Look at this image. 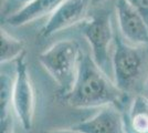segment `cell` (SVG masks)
Wrapping results in <instances>:
<instances>
[{"label": "cell", "instance_id": "obj_7", "mask_svg": "<svg viewBox=\"0 0 148 133\" xmlns=\"http://www.w3.org/2000/svg\"><path fill=\"white\" fill-rule=\"evenodd\" d=\"M116 17L124 40L133 45L148 44V25L127 0H116Z\"/></svg>", "mask_w": 148, "mask_h": 133}, {"label": "cell", "instance_id": "obj_12", "mask_svg": "<svg viewBox=\"0 0 148 133\" xmlns=\"http://www.w3.org/2000/svg\"><path fill=\"white\" fill-rule=\"evenodd\" d=\"M14 73L11 74L10 71H7L5 68H1L0 76V116H5L11 113L12 109V90L14 82Z\"/></svg>", "mask_w": 148, "mask_h": 133}, {"label": "cell", "instance_id": "obj_5", "mask_svg": "<svg viewBox=\"0 0 148 133\" xmlns=\"http://www.w3.org/2000/svg\"><path fill=\"white\" fill-rule=\"evenodd\" d=\"M14 69L16 76L12 90L13 112L22 127L25 131H30L34 120L36 94L25 62V52L14 61Z\"/></svg>", "mask_w": 148, "mask_h": 133}, {"label": "cell", "instance_id": "obj_4", "mask_svg": "<svg viewBox=\"0 0 148 133\" xmlns=\"http://www.w3.org/2000/svg\"><path fill=\"white\" fill-rule=\"evenodd\" d=\"M81 33L91 45L92 59L107 76H113L114 32L110 14L97 13L82 25Z\"/></svg>", "mask_w": 148, "mask_h": 133}, {"label": "cell", "instance_id": "obj_1", "mask_svg": "<svg viewBox=\"0 0 148 133\" xmlns=\"http://www.w3.org/2000/svg\"><path fill=\"white\" fill-rule=\"evenodd\" d=\"M122 94L123 92L95 64L92 57L84 54L73 88L65 95V99L75 109L104 108L115 105Z\"/></svg>", "mask_w": 148, "mask_h": 133}, {"label": "cell", "instance_id": "obj_11", "mask_svg": "<svg viewBox=\"0 0 148 133\" xmlns=\"http://www.w3.org/2000/svg\"><path fill=\"white\" fill-rule=\"evenodd\" d=\"M25 52V42L9 34L1 28L0 32V61L6 64L10 61H16Z\"/></svg>", "mask_w": 148, "mask_h": 133}, {"label": "cell", "instance_id": "obj_8", "mask_svg": "<svg viewBox=\"0 0 148 133\" xmlns=\"http://www.w3.org/2000/svg\"><path fill=\"white\" fill-rule=\"evenodd\" d=\"M127 127L122 112L115 105L101 108L90 119L72 125L82 133H128Z\"/></svg>", "mask_w": 148, "mask_h": 133}, {"label": "cell", "instance_id": "obj_17", "mask_svg": "<svg viewBox=\"0 0 148 133\" xmlns=\"http://www.w3.org/2000/svg\"><path fill=\"white\" fill-rule=\"evenodd\" d=\"M104 0H91V2H92L93 6H95V5H99L101 2H103Z\"/></svg>", "mask_w": 148, "mask_h": 133}, {"label": "cell", "instance_id": "obj_6", "mask_svg": "<svg viewBox=\"0 0 148 133\" xmlns=\"http://www.w3.org/2000/svg\"><path fill=\"white\" fill-rule=\"evenodd\" d=\"M91 5V0H64L48 18L41 29V34L43 37H50L83 21Z\"/></svg>", "mask_w": 148, "mask_h": 133}, {"label": "cell", "instance_id": "obj_3", "mask_svg": "<svg viewBox=\"0 0 148 133\" xmlns=\"http://www.w3.org/2000/svg\"><path fill=\"white\" fill-rule=\"evenodd\" d=\"M113 81L123 93L135 90L145 70V58L137 45L115 37L113 50Z\"/></svg>", "mask_w": 148, "mask_h": 133}, {"label": "cell", "instance_id": "obj_18", "mask_svg": "<svg viewBox=\"0 0 148 133\" xmlns=\"http://www.w3.org/2000/svg\"><path fill=\"white\" fill-rule=\"evenodd\" d=\"M30 1H32V0H19V2H20V3H22L23 6H25V5H27L28 2H30Z\"/></svg>", "mask_w": 148, "mask_h": 133}, {"label": "cell", "instance_id": "obj_16", "mask_svg": "<svg viewBox=\"0 0 148 133\" xmlns=\"http://www.w3.org/2000/svg\"><path fill=\"white\" fill-rule=\"evenodd\" d=\"M144 89H145V92L148 94V76L146 78V80H145V83H144Z\"/></svg>", "mask_w": 148, "mask_h": 133}, {"label": "cell", "instance_id": "obj_13", "mask_svg": "<svg viewBox=\"0 0 148 133\" xmlns=\"http://www.w3.org/2000/svg\"><path fill=\"white\" fill-rule=\"evenodd\" d=\"M148 25V0H127Z\"/></svg>", "mask_w": 148, "mask_h": 133}, {"label": "cell", "instance_id": "obj_2", "mask_svg": "<svg viewBox=\"0 0 148 133\" xmlns=\"http://www.w3.org/2000/svg\"><path fill=\"white\" fill-rule=\"evenodd\" d=\"M80 44L75 40H61L39 54V62L59 85L61 93L66 95L76 80L83 58Z\"/></svg>", "mask_w": 148, "mask_h": 133}, {"label": "cell", "instance_id": "obj_9", "mask_svg": "<svg viewBox=\"0 0 148 133\" xmlns=\"http://www.w3.org/2000/svg\"><path fill=\"white\" fill-rule=\"evenodd\" d=\"M64 0H32L11 14L7 22L11 27L28 25L43 17H50Z\"/></svg>", "mask_w": 148, "mask_h": 133}, {"label": "cell", "instance_id": "obj_10", "mask_svg": "<svg viewBox=\"0 0 148 133\" xmlns=\"http://www.w3.org/2000/svg\"><path fill=\"white\" fill-rule=\"evenodd\" d=\"M128 125L134 133H148V98L137 94L132 101Z\"/></svg>", "mask_w": 148, "mask_h": 133}, {"label": "cell", "instance_id": "obj_14", "mask_svg": "<svg viewBox=\"0 0 148 133\" xmlns=\"http://www.w3.org/2000/svg\"><path fill=\"white\" fill-rule=\"evenodd\" d=\"M0 133H14V120L12 113L0 116Z\"/></svg>", "mask_w": 148, "mask_h": 133}, {"label": "cell", "instance_id": "obj_15", "mask_svg": "<svg viewBox=\"0 0 148 133\" xmlns=\"http://www.w3.org/2000/svg\"><path fill=\"white\" fill-rule=\"evenodd\" d=\"M42 133H82L73 127H64V129H51V130H45Z\"/></svg>", "mask_w": 148, "mask_h": 133}]
</instances>
